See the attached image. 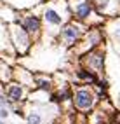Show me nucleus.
Segmentation results:
<instances>
[{
    "mask_svg": "<svg viewBox=\"0 0 120 124\" xmlns=\"http://www.w3.org/2000/svg\"><path fill=\"white\" fill-rule=\"evenodd\" d=\"M0 124H4V122H2V121H0Z\"/></svg>",
    "mask_w": 120,
    "mask_h": 124,
    "instance_id": "nucleus-15",
    "label": "nucleus"
},
{
    "mask_svg": "<svg viewBox=\"0 0 120 124\" xmlns=\"http://www.w3.org/2000/svg\"><path fill=\"white\" fill-rule=\"evenodd\" d=\"M75 105L78 110H87L92 105V94L87 89H78L75 93Z\"/></svg>",
    "mask_w": 120,
    "mask_h": 124,
    "instance_id": "nucleus-5",
    "label": "nucleus"
},
{
    "mask_svg": "<svg viewBox=\"0 0 120 124\" xmlns=\"http://www.w3.org/2000/svg\"><path fill=\"white\" fill-rule=\"evenodd\" d=\"M73 14L78 21H87L94 14V7H92V2L91 0H82L78 2L75 7H73Z\"/></svg>",
    "mask_w": 120,
    "mask_h": 124,
    "instance_id": "nucleus-4",
    "label": "nucleus"
},
{
    "mask_svg": "<svg viewBox=\"0 0 120 124\" xmlns=\"http://www.w3.org/2000/svg\"><path fill=\"white\" fill-rule=\"evenodd\" d=\"M11 37L12 42L19 53H26L30 47V33L23 28V24H12L11 26Z\"/></svg>",
    "mask_w": 120,
    "mask_h": 124,
    "instance_id": "nucleus-2",
    "label": "nucleus"
},
{
    "mask_svg": "<svg viewBox=\"0 0 120 124\" xmlns=\"http://www.w3.org/2000/svg\"><path fill=\"white\" fill-rule=\"evenodd\" d=\"M118 35H120V30H118Z\"/></svg>",
    "mask_w": 120,
    "mask_h": 124,
    "instance_id": "nucleus-16",
    "label": "nucleus"
},
{
    "mask_svg": "<svg viewBox=\"0 0 120 124\" xmlns=\"http://www.w3.org/2000/svg\"><path fill=\"white\" fill-rule=\"evenodd\" d=\"M7 114H9V112H7L5 108H0V117H2V119H5V117H7Z\"/></svg>",
    "mask_w": 120,
    "mask_h": 124,
    "instance_id": "nucleus-13",
    "label": "nucleus"
},
{
    "mask_svg": "<svg viewBox=\"0 0 120 124\" xmlns=\"http://www.w3.org/2000/svg\"><path fill=\"white\" fill-rule=\"evenodd\" d=\"M44 18H45V21L51 24H54V26H59V24H63V14H61V11L56 7V4L54 5H51V7H47L45 9V12H44Z\"/></svg>",
    "mask_w": 120,
    "mask_h": 124,
    "instance_id": "nucleus-6",
    "label": "nucleus"
},
{
    "mask_svg": "<svg viewBox=\"0 0 120 124\" xmlns=\"http://www.w3.org/2000/svg\"><path fill=\"white\" fill-rule=\"evenodd\" d=\"M85 61H87V65L91 67V70L99 72V70H103V61H105V58H103L101 53H96V51H94V53H91V54H87Z\"/></svg>",
    "mask_w": 120,
    "mask_h": 124,
    "instance_id": "nucleus-8",
    "label": "nucleus"
},
{
    "mask_svg": "<svg viewBox=\"0 0 120 124\" xmlns=\"http://www.w3.org/2000/svg\"><path fill=\"white\" fill-rule=\"evenodd\" d=\"M94 11L101 16H111L118 11V0H91Z\"/></svg>",
    "mask_w": 120,
    "mask_h": 124,
    "instance_id": "nucleus-3",
    "label": "nucleus"
},
{
    "mask_svg": "<svg viewBox=\"0 0 120 124\" xmlns=\"http://www.w3.org/2000/svg\"><path fill=\"white\" fill-rule=\"evenodd\" d=\"M38 86H42V87H45V89H49V82H47V80H40V79H38Z\"/></svg>",
    "mask_w": 120,
    "mask_h": 124,
    "instance_id": "nucleus-12",
    "label": "nucleus"
},
{
    "mask_svg": "<svg viewBox=\"0 0 120 124\" xmlns=\"http://www.w3.org/2000/svg\"><path fill=\"white\" fill-rule=\"evenodd\" d=\"M7 98H9V101L23 100V87L16 86V84H11L9 87H7Z\"/></svg>",
    "mask_w": 120,
    "mask_h": 124,
    "instance_id": "nucleus-9",
    "label": "nucleus"
},
{
    "mask_svg": "<svg viewBox=\"0 0 120 124\" xmlns=\"http://www.w3.org/2000/svg\"><path fill=\"white\" fill-rule=\"evenodd\" d=\"M21 24L28 33H38L40 28H42V21H40L38 16H26Z\"/></svg>",
    "mask_w": 120,
    "mask_h": 124,
    "instance_id": "nucleus-7",
    "label": "nucleus"
},
{
    "mask_svg": "<svg viewBox=\"0 0 120 124\" xmlns=\"http://www.w3.org/2000/svg\"><path fill=\"white\" fill-rule=\"evenodd\" d=\"M5 103H7V101H5V98H4V96H0V105H5Z\"/></svg>",
    "mask_w": 120,
    "mask_h": 124,
    "instance_id": "nucleus-14",
    "label": "nucleus"
},
{
    "mask_svg": "<svg viewBox=\"0 0 120 124\" xmlns=\"http://www.w3.org/2000/svg\"><path fill=\"white\" fill-rule=\"evenodd\" d=\"M40 115H37V114H30L28 115V124H40Z\"/></svg>",
    "mask_w": 120,
    "mask_h": 124,
    "instance_id": "nucleus-11",
    "label": "nucleus"
},
{
    "mask_svg": "<svg viewBox=\"0 0 120 124\" xmlns=\"http://www.w3.org/2000/svg\"><path fill=\"white\" fill-rule=\"evenodd\" d=\"M78 77L84 79V80H91V82L96 80V75H94V73H91V72H87V70H78Z\"/></svg>",
    "mask_w": 120,
    "mask_h": 124,
    "instance_id": "nucleus-10",
    "label": "nucleus"
},
{
    "mask_svg": "<svg viewBox=\"0 0 120 124\" xmlns=\"http://www.w3.org/2000/svg\"><path fill=\"white\" fill-rule=\"evenodd\" d=\"M82 33H84V26H80L78 23H66V24H63L59 37L65 46H73L80 40Z\"/></svg>",
    "mask_w": 120,
    "mask_h": 124,
    "instance_id": "nucleus-1",
    "label": "nucleus"
}]
</instances>
